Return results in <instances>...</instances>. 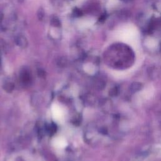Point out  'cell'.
Segmentation results:
<instances>
[{
	"mask_svg": "<svg viewBox=\"0 0 161 161\" xmlns=\"http://www.w3.org/2000/svg\"><path fill=\"white\" fill-rule=\"evenodd\" d=\"M116 37L118 40L131 45L137 43L138 33L136 28L133 25H125L117 31Z\"/></svg>",
	"mask_w": 161,
	"mask_h": 161,
	"instance_id": "obj_1",
	"label": "cell"
},
{
	"mask_svg": "<svg viewBox=\"0 0 161 161\" xmlns=\"http://www.w3.org/2000/svg\"><path fill=\"white\" fill-rule=\"evenodd\" d=\"M52 112L53 118L57 122H62L63 121L64 114L62 108L57 104H53L52 107Z\"/></svg>",
	"mask_w": 161,
	"mask_h": 161,
	"instance_id": "obj_2",
	"label": "cell"
},
{
	"mask_svg": "<svg viewBox=\"0 0 161 161\" xmlns=\"http://www.w3.org/2000/svg\"><path fill=\"white\" fill-rule=\"evenodd\" d=\"M53 145L57 148H64L67 145V142L65 139L62 137H57L53 140Z\"/></svg>",
	"mask_w": 161,
	"mask_h": 161,
	"instance_id": "obj_3",
	"label": "cell"
}]
</instances>
